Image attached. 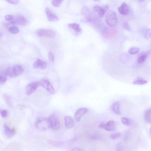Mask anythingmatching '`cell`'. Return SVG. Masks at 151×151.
Instances as JSON below:
<instances>
[{
  "label": "cell",
  "mask_w": 151,
  "mask_h": 151,
  "mask_svg": "<svg viewBox=\"0 0 151 151\" xmlns=\"http://www.w3.org/2000/svg\"><path fill=\"white\" fill-rule=\"evenodd\" d=\"M82 14L88 22H93L95 20V16L91 10L88 7L84 6L81 11Z\"/></svg>",
  "instance_id": "5b68a950"
},
{
  "label": "cell",
  "mask_w": 151,
  "mask_h": 151,
  "mask_svg": "<svg viewBox=\"0 0 151 151\" xmlns=\"http://www.w3.org/2000/svg\"><path fill=\"white\" fill-rule=\"evenodd\" d=\"M88 110L86 108H81L75 112L74 118L76 121L80 122L82 116L88 112Z\"/></svg>",
  "instance_id": "8fae6325"
},
{
  "label": "cell",
  "mask_w": 151,
  "mask_h": 151,
  "mask_svg": "<svg viewBox=\"0 0 151 151\" xmlns=\"http://www.w3.org/2000/svg\"><path fill=\"white\" fill-rule=\"evenodd\" d=\"M9 32L13 34H18L19 31L18 28L16 27L13 26L10 27L8 29Z\"/></svg>",
  "instance_id": "d4e9b609"
},
{
  "label": "cell",
  "mask_w": 151,
  "mask_h": 151,
  "mask_svg": "<svg viewBox=\"0 0 151 151\" xmlns=\"http://www.w3.org/2000/svg\"><path fill=\"white\" fill-rule=\"evenodd\" d=\"M147 57V55L144 54L141 55L138 58V62L139 63H141L144 62Z\"/></svg>",
  "instance_id": "f1b7e54d"
},
{
  "label": "cell",
  "mask_w": 151,
  "mask_h": 151,
  "mask_svg": "<svg viewBox=\"0 0 151 151\" xmlns=\"http://www.w3.org/2000/svg\"><path fill=\"white\" fill-rule=\"evenodd\" d=\"M64 120L65 126L67 129H71L73 127L74 121L72 117L69 116H66Z\"/></svg>",
  "instance_id": "e0dca14e"
},
{
  "label": "cell",
  "mask_w": 151,
  "mask_h": 151,
  "mask_svg": "<svg viewBox=\"0 0 151 151\" xmlns=\"http://www.w3.org/2000/svg\"><path fill=\"white\" fill-rule=\"evenodd\" d=\"M7 1L11 4H17L19 3V1L18 0H9V1Z\"/></svg>",
  "instance_id": "e575fe53"
},
{
  "label": "cell",
  "mask_w": 151,
  "mask_h": 151,
  "mask_svg": "<svg viewBox=\"0 0 151 151\" xmlns=\"http://www.w3.org/2000/svg\"><path fill=\"white\" fill-rule=\"evenodd\" d=\"M45 12L48 21L50 22H56L59 20L58 16L48 8H46Z\"/></svg>",
  "instance_id": "9c48e42d"
},
{
  "label": "cell",
  "mask_w": 151,
  "mask_h": 151,
  "mask_svg": "<svg viewBox=\"0 0 151 151\" xmlns=\"http://www.w3.org/2000/svg\"><path fill=\"white\" fill-rule=\"evenodd\" d=\"M23 72V69L22 67L20 65H16L12 67L7 68L4 72L8 76L15 78L20 75Z\"/></svg>",
  "instance_id": "6da1fadb"
},
{
  "label": "cell",
  "mask_w": 151,
  "mask_h": 151,
  "mask_svg": "<svg viewBox=\"0 0 151 151\" xmlns=\"http://www.w3.org/2000/svg\"><path fill=\"white\" fill-rule=\"evenodd\" d=\"M33 66L35 68L44 69L47 67V64L45 61L38 59L34 63Z\"/></svg>",
  "instance_id": "9a60e30c"
},
{
  "label": "cell",
  "mask_w": 151,
  "mask_h": 151,
  "mask_svg": "<svg viewBox=\"0 0 151 151\" xmlns=\"http://www.w3.org/2000/svg\"><path fill=\"white\" fill-rule=\"evenodd\" d=\"M1 114L2 117L5 118L7 115V112L6 110H1Z\"/></svg>",
  "instance_id": "836d02e7"
},
{
  "label": "cell",
  "mask_w": 151,
  "mask_h": 151,
  "mask_svg": "<svg viewBox=\"0 0 151 151\" xmlns=\"http://www.w3.org/2000/svg\"><path fill=\"white\" fill-rule=\"evenodd\" d=\"M108 9L109 7L106 5H105L102 7L96 5L94 7V11L97 13L100 17H103L105 13Z\"/></svg>",
  "instance_id": "30bf717a"
},
{
  "label": "cell",
  "mask_w": 151,
  "mask_h": 151,
  "mask_svg": "<svg viewBox=\"0 0 151 151\" xmlns=\"http://www.w3.org/2000/svg\"><path fill=\"white\" fill-rule=\"evenodd\" d=\"M150 134L151 136V127L150 128Z\"/></svg>",
  "instance_id": "8d00e7d4"
},
{
  "label": "cell",
  "mask_w": 151,
  "mask_h": 151,
  "mask_svg": "<svg viewBox=\"0 0 151 151\" xmlns=\"http://www.w3.org/2000/svg\"><path fill=\"white\" fill-rule=\"evenodd\" d=\"M63 1H52V3L53 6L55 7H60L62 4Z\"/></svg>",
  "instance_id": "83f0119b"
},
{
  "label": "cell",
  "mask_w": 151,
  "mask_h": 151,
  "mask_svg": "<svg viewBox=\"0 0 151 151\" xmlns=\"http://www.w3.org/2000/svg\"><path fill=\"white\" fill-rule=\"evenodd\" d=\"M15 22L22 26H26L28 23V20L21 15H18L15 18Z\"/></svg>",
  "instance_id": "5bb4252c"
},
{
  "label": "cell",
  "mask_w": 151,
  "mask_h": 151,
  "mask_svg": "<svg viewBox=\"0 0 151 151\" xmlns=\"http://www.w3.org/2000/svg\"><path fill=\"white\" fill-rule=\"evenodd\" d=\"M39 83L38 82H33L28 84L26 88V92L27 95H30L36 90Z\"/></svg>",
  "instance_id": "ba28073f"
},
{
  "label": "cell",
  "mask_w": 151,
  "mask_h": 151,
  "mask_svg": "<svg viewBox=\"0 0 151 151\" xmlns=\"http://www.w3.org/2000/svg\"><path fill=\"white\" fill-rule=\"evenodd\" d=\"M68 26L73 31L76 36L80 35L82 33V29L79 24L76 23H69Z\"/></svg>",
  "instance_id": "7c38bea8"
},
{
  "label": "cell",
  "mask_w": 151,
  "mask_h": 151,
  "mask_svg": "<svg viewBox=\"0 0 151 151\" xmlns=\"http://www.w3.org/2000/svg\"><path fill=\"white\" fill-rule=\"evenodd\" d=\"M37 35L40 37H45L48 38H52L56 36V33L53 30L45 29H40L36 32Z\"/></svg>",
  "instance_id": "8992f818"
},
{
  "label": "cell",
  "mask_w": 151,
  "mask_h": 151,
  "mask_svg": "<svg viewBox=\"0 0 151 151\" xmlns=\"http://www.w3.org/2000/svg\"><path fill=\"white\" fill-rule=\"evenodd\" d=\"M123 26L125 29L128 31H131L132 30L131 28L130 27L129 24L127 21H125L124 22L123 24Z\"/></svg>",
  "instance_id": "f546056e"
},
{
  "label": "cell",
  "mask_w": 151,
  "mask_h": 151,
  "mask_svg": "<svg viewBox=\"0 0 151 151\" xmlns=\"http://www.w3.org/2000/svg\"><path fill=\"white\" fill-rule=\"evenodd\" d=\"M35 126L38 130L44 131L50 129L49 120L48 118L44 117H40L36 120Z\"/></svg>",
  "instance_id": "7a4b0ae2"
},
{
  "label": "cell",
  "mask_w": 151,
  "mask_h": 151,
  "mask_svg": "<svg viewBox=\"0 0 151 151\" xmlns=\"http://www.w3.org/2000/svg\"><path fill=\"white\" fill-rule=\"evenodd\" d=\"M14 16L13 15H8L5 16L6 19L8 21H11L13 20Z\"/></svg>",
  "instance_id": "d6a6232c"
},
{
  "label": "cell",
  "mask_w": 151,
  "mask_h": 151,
  "mask_svg": "<svg viewBox=\"0 0 151 151\" xmlns=\"http://www.w3.org/2000/svg\"><path fill=\"white\" fill-rule=\"evenodd\" d=\"M3 128L5 135L8 138L12 137L15 134V129H11L6 124H4Z\"/></svg>",
  "instance_id": "2e32d148"
},
{
  "label": "cell",
  "mask_w": 151,
  "mask_h": 151,
  "mask_svg": "<svg viewBox=\"0 0 151 151\" xmlns=\"http://www.w3.org/2000/svg\"><path fill=\"white\" fill-rule=\"evenodd\" d=\"M144 37L147 39H149L151 38V29L147 28L145 29L143 32Z\"/></svg>",
  "instance_id": "cb8c5ba5"
},
{
  "label": "cell",
  "mask_w": 151,
  "mask_h": 151,
  "mask_svg": "<svg viewBox=\"0 0 151 151\" xmlns=\"http://www.w3.org/2000/svg\"><path fill=\"white\" fill-rule=\"evenodd\" d=\"M103 129L108 131H114L115 129L114 121L110 120L106 123H104Z\"/></svg>",
  "instance_id": "ac0fdd59"
},
{
  "label": "cell",
  "mask_w": 151,
  "mask_h": 151,
  "mask_svg": "<svg viewBox=\"0 0 151 151\" xmlns=\"http://www.w3.org/2000/svg\"><path fill=\"white\" fill-rule=\"evenodd\" d=\"M120 136V134L119 133L113 134L110 136L111 138L113 139H115L119 138Z\"/></svg>",
  "instance_id": "4dcf8cb0"
},
{
  "label": "cell",
  "mask_w": 151,
  "mask_h": 151,
  "mask_svg": "<svg viewBox=\"0 0 151 151\" xmlns=\"http://www.w3.org/2000/svg\"><path fill=\"white\" fill-rule=\"evenodd\" d=\"M118 21L116 13L110 10L108 13L106 17V21L109 26L114 27L116 26Z\"/></svg>",
  "instance_id": "3957f363"
},
{
  "label": "cell",
  "mask_w": 151,
  "mask_h": 151,
  "mask_svg": "<svg viewBox=\"0 0 151 151\" xmlns=\"http://www.w3.org/2000/svg\"><path fill=\"white\" fill-rule=\"evenodd\" d=\"M39 83L40 85L49 93L52 94L54 93L55 90L54 87L51 83L48 80L42 79L41 80Z\"/></svg>",
  "instance_id": "52a82bcc"
},
{
  "label": "cell",
  "mask_w": 151,
  "mask_h": 151,
  "mask_svg": "<svg viewBox=\"0 0 151 151\" xmlns=\"http://www.w3.org/2000/svg\"><path fill=\"white\" fill-rule=\"evenodd\" d=\"M122 123L126 126H129L132 123V120L130 119L125 117H123L121 119Z\"/></svg>",
  "instance_id": "7402d4cb"
},
{
  "label": "cell",
  "mask_w": 151,
  "mask_h": 151,
  "mask_svg": "<svg viewBox=\"0 0 151 151\" xmlns=\"http://www.w3.org/2000/svg\"><path fill=\"white\" fill-rule=\"evenodd\" d=\"M49 59L51 62H54V55L51 52H50L48 54Z\"/></svg>",
  "instance_id": "1f68e13d"
},
{
  "label": "cell",
  "mask_w": 151,
  "mask_h": 151,
  "mask_svg": "<svg viewBox=\"0 0 151 151\" xmlns=\"http://www.w3.org/2000/svg\"><path fill=\"white\" fill-rule=\"evenodd\" d=\"M48 119L50 122V129L54 131L58 130L60 127V124L57 117L55 115H52Z\"/></svg>",
  "instance_id": "277c9868"
},
{
  "label": "cell",
  "mask_w": 151,
  "mask_h": 151,
  "mask_svg": "<svg viewBox=\"0 0 151 151\" xmlns=\"http://www.w3.org/2000/svg\"><path fill=\"white\" fill-rule=\"evenodd\" d=\"M144 120L148 124H151V109L146 110L144 114Z\"/></svg>",
  "instance_id": "ffe728a7"
},
{
  "label": "cell",
  "mask_w": 151,
  "mask_h": 151,
  "mask_svg": "<svg viewBox=\"0 0 151 151\" xmlns=\"http://www.w3.org/2000/svg\"><path fill=\"white\" fill-rule=\"evenodd\" d=\"M4 98L7 104L10 106L12 105V100L11 97L9 95H5Z\"/></svg>",
  "instance_id": "4316f807"
},
{
  "label": "cell",
  "mask_w": 151,
  "mask_h": 151,
  "mask_svg": "<svg viewBox=\"0 0 151 151\" xmlns=\"http://www.w3.org/2000/svg\"><path fill=\"white\" fill-rule=\"evenodd\" d=\"M139 51V48L137 47H132L129 50V53L131 55H134L137 54Z\"/></svg>",
  "instance_id": "484cf974"
},
{
  "label": "cell",
  "mask_w": 151,
  "mask_h": 151,
  "mask_svg": "<svg viewBox=\"0 0 151 151\" xmlns=\"http://www.w3.org/2000/svg\"><path fill=\"white\" fill-rule=\"evenodd\" d=\"M144 1H139V2H143Z\"/></svg>",
  "instance_id": "74e56055"
},
{
  "label": "cell",
  "mask_w": 151,
  "mask_h": 151,
  "mask_svg": "<svg viewBox=\"0 0 151 151\" xmlns=\"http://www.w3.org/2000/svg\"><path fill=\"white\" fill-rule=\"evenodd\" d=\"M119 13L123 15L128 14L129 11V7L128 5L124 2L122 3L121 6L118 8Z\"/></svg>",
  "instance_id": "4fadbf2b"
},
{
  "label": "cell",
  "mask_w": 151,
  "mask_h": 151,
  "mask_svg": "<svg viewBox=\"0 0 151 151\" xmlns=\"http://www.w3.org/2000/svg\"><path fill=\"white\" fill-rule=\"evenodd\" d=\"M6 76L4 72H1L0 74V83L1 84L3 85L6 82L7 79Z\"/></svg>",
  "instance_id": "603a6c76"
},
{
  "label": "cell",
  "mask_w": 151,
  "mask_h": 151,
  "mask_svg": "<svg viewBox=\"0 0 151 151\" xmlns=\"http://www.w3.org/2000/svg\"><path fill=\"white\" fill-rule=\"evenodd\" d=\"M147 83V81L141 78H138L133 82V84L137 85H142Z\"/></svg>",
  "instance_id": "44dd1931"
},
{
  "label": "cell",
  "mask_w": 151,
  "mask_h": 151,
  "mask_svg": "<svg viewBox=\"0 0 151 151\" xmlns=\"http://www.w3.org/2000/svg\"><path fill=\"white\" fill-rule=\"evenodd\" d=\"M71 151H84V150L81 148H73Z\"/></svg>",
  "instance_id": "d590c367"
},
{
  "label": "cell",
  "mask_w": 151,
  "mask_h": 151,
  "mask_svg": "<svg viewBox=\"0 0 151 151\" xmlns=\"http://www.w3.org/2000/svg\"><path fill=\"white\" fill-rule=\"evenodd\" d=\"M112 110L114 113L118 115H120L121 113L120 110V104L118 102L114 103L112 105Z\"/></svg>",
  "instance_id": "d6986e66"
}]
</instances>
